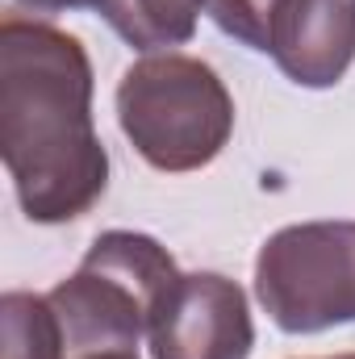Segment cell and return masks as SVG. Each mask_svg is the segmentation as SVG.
I'll use <instances>...</instances> for the list:
<instances>
[{"label": "cell", "instance_id": "cell-4", "mask_svg": "<svg viewBox=\"0 0 355 359\" xmlns=\"http://www.w3.org/2000/svg\"><path fill=\"white\" fill-rule=\"evenodd\" d=\"M255 297L284 334L355 322V222L276 230L255 259Z\"/></svg>", "mask_w": 355, "mask_h": 359}, {"label": "cell", "instance_id": "cell-6", "mask_svg": "<svg viewBox=\"0 0 355 359\" xmlns=\"http://www.w3.org/2000/svg\"><path fill=\"white\" fill-rule=\"evenodd\" d=\"M267 55L301 88H335L355 63V0H284Z\"/></svg>", "mask_w": 355, "mask_h": 359}, {"label": "cell", "instance_id": "cell-5", "mask_svg": "<svg viewBox=\"0 0 355 359\" xmlns=\"http://www.w3.org/2000/svg\"><path fill=\"white\" fill-rule=\"evenodd\" d=\"M147 339L155 359H247L255 347L247 292L217 271H188L159 305Z\"/></svg>", "mask_w": 355, "mask_h": 359}, {"label": "cell", "instance_id": "cell-11", "mask_svg": "<svg viewBox=\"0 0 355 359\" xmlns=\"http://www.w3.org/2000/svg\"><path fill=\"white\" fill-rule=\"evenodd\" d=\"M330 359H355V351H351V355H330Z\"/></svg>", "mask_w": 355, "mask_h": 359}, {"label": "cell", "instance_id": "cell-1", "mask_svg": "<svg viewBox=\"0 0 355 359\" xmlns=\"http://www.w3.org/2000/svg\"><path fill=\"white\" fill-rule=\"evenodd\" d=\"M0 155L21 213L38 226L76 222L105 196L109 155L92 126V63L76 34L4 17Z\"/></svg>", "mask_w": 355, "mask_h": 359}, {"label": "cell", "instance_id": "cell-8", "mask_svg": "<svg viewBox=\"0 0 355 359\" xmlns=\"http://www.w3.org/2000/svg\"><path fill=\"white\" fill-rule=\"evenodd\" d=\"M280 4L284 0H205V13L213 17V25L222 34L267 55V38H272V21H276Z\"/></svg>", "mask_w": 355, "mask_h": 359}, {"label": "cell", "instance_id": "cell-10", "mask_svg": "<svg viewBox=\"0 0 355 359\" xmlns=\"http://www.w3.org/2000/svg\"><path fill=\"white\" fill-rule=\"evenodd\" d=\"M63 359H138L134 351H96V355H63Z\"/></svg>", "mask_w": 355, "mask_h": 359}, {"label": "cell", "instance_id": "cell-9", "mask_svg": "<svg viewBox=\"0 0 355 359\" xmlns=\"http://www.w3.org/2000/svg\"><path fill=\"white\" fill-rule=\"evenodd\" d=\"M38 13H63V8H92V0H21Z\"/></svg>", "mask_w": 355, "mask_h": 359}, {"label": "cell", "instance_id": "cell-2", "mask_svg": "<svg viewBox=\"0 0 355 359\" xmlns=\"http://www.w3.org/2000/svg\"><path fill=\"white\" fill-rule=\"evenodd\" d=\"M180 276L184 271L168 255V247L151 234H100L80 259V268L46 292L63 330V351H134L138 339L151 334V322Z\"/></svg>", "mask_w": 355, "mask_h": 359}, {"label": "cell", "instance_id": "cell-7", "mask_svg": "<svg viewBox=\"0 0 355 359\" xmlns=\"http://www.w3.org/2000/svg\"><path fill=\"white\" fill-rule=\"evenodd\" d=\"M109 29L134 50H172L196 34L205 0H92Z\"/></svg>", "mask_w": 355, "mask_h": 359}, {"label": "cell", "instance_id": "cell-3", "mask_svg": "<svg viewBox=\"0 0 355 359\" xmlns=\"http://www.w3.org/2000/svg\"><path fill=\"white\" fill-rule=\"evenodd\" d=\"M117 121L155 172H196L230 142L234 100L209 63L163 50L126 67Z\"/></svg>", "mask_w": 355, "mask_h": 359}]
</instances>
